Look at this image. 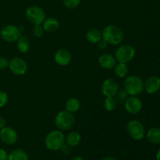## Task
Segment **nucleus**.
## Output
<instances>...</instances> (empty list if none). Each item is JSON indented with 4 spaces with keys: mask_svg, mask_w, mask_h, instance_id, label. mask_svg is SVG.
Listing matches in <instances>:
<instances>
[{
    "mask_svg": "<svg viewBox=\"0 0 160 160\" xmlns=\"http://www.w3.org/2000/svg\"><path fill=\"white\" fill-rule=\"evenodd\" d=\"M22 35V31L20 27L13 24H7L3 26L0 30V36L2 39L6 42H15Z\"/></svg>",
    "mask_w": 160,
    "mask_h": 160,
    "instance_id": "6",
    "label": "nucleus"
},
{
    "mask_svg": "<svg viewBox=\"0 0 160 160\" xmlns=\"http://www.w3.org/2000/svg\"><path fill=\"white\" fill-rule=\"evenodd\" d=\"M156 160H160V148L159 149V151L157 152V153H156Z\"/></svg>",
    "mask_w": 160,
    "mask_h": 160,
    "instance_id": "36",
    "label": "nucleus"
},
{
    "mask_svg": "<svg viewBox=\"0 0 160 160\" xmlns=\"http://www.w3.org/2000/svg\"><path fill=\"white\" fill-rule=\"evenodd\" d=\"M102 38V32L97 28H91L86 33V39L92 44H97Z\"/></svg>",
    "mask_w": 160,
    "mask_h": 160,
    "instance_id": "19",
    "label": "nucleus"
},
{
    "mask_svg": "<svg viewBox=\"0 0 160 160\" xmlns=\"http://www.w3.org/2000/svg\"><path fill=\"white\" fill-rule=\"evenodd\" d=\"M119 88V84L113 78H107L102 84V93L106 97H115Z\"/></svg>",
    "mask_w": 160,
    "mask_h": 160,
    "instance_id": "10",
    "label": "nucleus"
},
{
    "mask_svg": "<svg viewBox=\"0 0 160 160\" xmlns=\"http://www.w3.org/2000/svg\"><path fill=\"white\" fill-rule=\"evenodd\" d=\"M6 120L3 118V117L0 115V130L4 128V127H6Z\"/></svg>",
    "mask_w": 160,
    "mask_h": 160,
    "instance_id": "33",
    "label": "nucleus"
},
{
    "mask_svg": "<svg viewBox=\"0 0 160 160\" xmlns=\"http://www.w3.org/2000/svg\"><path fill=\"white\" fill-rule=\"evenodd\" d=\"M45 32L53 33L57 31L59 28V22L56 18L52 17L45 18L42 23Z\"/></svg>",
    "mask_w": 160,
    "mask_h": 160,
    "instance_id": "16",
    "label": "nucleus"
},
{
    "mask_svg": "<svg viewBox=\"0 0 160 160\" xmlns=\"http://www.w3.org/2000/svg\"><path fill=\"white\" fill-rule=\"evenodd\" d=\"M66 136L60 130H53L47 134L45 138V145L50 151L60 150L65 142Z\"/></svg>",
    "mask_w": 160,
    "mask_h": 160,
    "instance_id": "2",
    "label": "nucleus"
},
{
    "mask_svg": "<svg viewBox=\"0 0 160 160\" xmlns=\"http://www.w3.org/2000/svg\"><path fill=\"white\" fill-rule=\"evenodd\" d=\"M113 70L116 76L120 78H125L129 72V69L127 63H122V62H118L116 64Z\"/></svg>",
    "mask_w": 160,
    "mask_h": 160,
    "instance_id": "23",
    "label": "nucleus"
},
{
    "mask_svg": "<svg viewBox=\"0 0 160 160\" xmlns=\"http://www.w3.org/2000/svg\"><path fill=\"white\" fill-rule=\"evenodd\" d=\"M81 135L78 131H70L66 136L65 142L68 145L71 147H76L81 143Z\"/></svg>",
    "mask_w": 160,
    "mask_h": 160,
    "instance_id": "17",
    "label": "nucleus"
},
{
    "mask_svg": "<svg viewBox=\"0 0 160 160\" xmlns=\"http://www.w3.org/2000/svg\"><path fill=\"white\" fill-rule=\"evenodd\" d=\"M72 147L70 146V145H68L67 144H64L62 146V148H60L61 152H62V153L63 155H65V156H69V155L71 154L72 152Z\"/></svg>",
    "mask_w": 160,
    "mask_h": 160,
    "instance_id": "29",
    "label": "nucleus"
},
{
    "mask_svg": "<svg viewBox=\"0 0 160 160\" xmlns=\"http://www.w3.org/2000/svg\"><path fill=\"white\" fill-rule=\"evenodd\" d=\"M160 89V78L157 76H152L144 82V90L148 94H155Z\"/></svg>",
    "mask_w": 160,
    "mask_h": 160,
    "instance_id": "14",
    "label": "nucleus"
},
{
    "mask_svg": "<svg viewBox=\"0 0 160 160\" xmlns=\"http://www.w3.org/2000/svg\"><path fill=\"white\" fill-rule=\"evenodd\" d=\"M117 101L115 97H106L103 102V106L108 112H112L117 108Z\"/></svg>",
    "mask_w": 160,
    "mask_h": 160,
    "instance_id": "24",
    "label": "nucleus"
},
{
    "mask_svg": "<svg viewBox=\"0 0 160 160\" xmlns=\"http://www.w3.org/2000/svg\"><path fill=\"white\" fill-rule=\"evenodd\" d=\"M159 91H160V89H159Z\"/></svg>",
    "mask_w": 160,
    "mask_h": 160,
    "instance_id": "37",
    "label": "nucleus"
},
{
    "mask_svg": "<svg viewBox=\"0 0 160 160\" xmlns=\"http://www.w3.org/2000/svg\"><path fill=\"white\" fill-rule=\"evenodd\" d=\"M98 65L105 70H112L117 64L115 56L109 53H103L98 57Z\"/></svg>",
    "mask_w": 160,
    "mask_h": 160,
    "instance_id": "15",
    "label": "nucleus"
},
{
    "mask_svg": "<svg viewBox=\"0 0 160 160\" xmlns=\"http://www.w3.org/2000/svg\"><path fill=\"white\" fill-rule=\"evenodd\" d=\"M0 160H8L7 152L2 148H0Z\"/></svg>",
    "mask_w": 160,
    "mask_h": 160,
    "instance_id": "32",
    "label": "nucleus"
},
{
    "mask_svg": "<svg viewBox=\"0 0 160 160\" xmlns=\"http://www.w3.org/2000/svg\"><path fill=\"white\" fill-rule=\"evenodd\" d=\"M142 102L138 97L130 95L124 102V107L127 112L132 115H135L142 109Z\"/></svg>",
    "mask_w": 160,
    "mask_h": 160,
    "instance_id": "12",
    "label": "nucleus"
},
{
    "mask_svg": "<svg viewBox=\"0 0 160 160\" xmlns=\"http://www.w3.org/2000/svg\"><path fill=\"white\" fill-rule=\"evenodd\" d=\"M66 110L71 113H75L78 112L81 109V102L79 100L76 98H70L67 100L65 103Z\"/></svg>",
    "mask_w": 160,
    "mask_h": 160,
    "instance_id": "21",
    "label": "nucleus"
},
{
    "mask_svg": "<svg viewBox=\"0 0 160 160\" xmlns=\"http://www.w3.org/2000/svg\"><path fill=\"white\" fill-rule=\"evenodd\" d=\"M107 45H108L107 42H106V41H105L104 39H102V38L101 40H100L99 42L97 43V46H98V48H100L101 50L105 49V48L107 47Z\"/></svg>",
    "mask_w": 160,
    "mask_h": 160,
    "instance_id": "31",
    "label": "nucleus"
},
{
    "mask_svg": "<svg viewBox=\"0 0 160 160\" xmlns=\"http://www.w3.org/2000/svg\"><path fill=\"white\" fill-rule=\"evenodd\" d=\"M135 53V48L132 45L129 44H123L116 49L114 56L117 62L128 63L134 59Z\"/></svg>",
    "mask_w": 160,
    "mask_h": 160,
    "instance_id": "5",
    "label": "nucleus"
},
{
    "mask_svg": "<svg viewBox=\"0 0 160 160\" xmlns=\"http://www.w3.org/2000/svg\"><path fill=\"white\" fill-rule=\"evenodd\" d=\"M9 61L6 58L0 57V70H6L9 67Z\"/></svg>",
    "mask_w": 160,
    "mask_h": 160,
    "instance_id": "30",
    "label": "nucleus"
},
{
    "mask_svg": "<svg viewBox=\"0 0 160 160\" xmlns=\"http://www.w3.org/2000/svg\"><path fill=\"white\" fill-rule=\"evenodd\" d=\"M72 56L70 51L66 48H59L56 52L54 55V60L58 65L61 67H65L70 64L71 62Z\"/></svg>",
    "mask_w": 160,
    "mask_h": 160,
    "instance_id": "13",
    "label": "nucleus"
},
{
    "mask_svg": "<svg viewBox=\"0 0 160 160\" xmlns=\"http://www.w3.org/2000/svg\"><path fill=\"white\" fill-rule=\"evenodd\" d=\"M128 95H128V92H127L124 89L119 90L117 94L116 95V96H117V98H116V99H117V102L119 101L120 102H124L125 100L128 98Z\"/></svg>",
    "mask_w": 160,
    "mask_h": 160,
    "instance_id": "27",
    "label": "nucleus"
},
{
    "mask_svg": "<svg viewBox=\"0 0 160 160\" xmlns=\"http://www.w3.org/2000/svg\"><path fill=\"white\" fill-rule=\"evenodd\" d=\"M102 37L108 45H119L123 41V32L117 25L109 24L102 29Z\"/></svg>",
    "mask_w": 160,
    "mask_h": 160,
    "instance_id": "1",
    "label": "nucleus"
},
{
    "mask_svg": "<svg viewBox=\"0 0 160 160\" xmlns=\"http://www.w3.org/2000/svg\"><path fill=\"white\" fill-rule=\"evenodd\" d=\"M146 138L149 142L155 145L160 144V128H152L147 131Z\"/></svg>",
    "mask_w": 160,
    "mask_h": 160,
    "instance_id": "20",
    "label": "nucleus"
},
{
    "mask_svg": "<svg viewBox=\"0 0 160 160\" xmlns=\"http://www.w3.org/2000/svg\"><path fill=\"white\" fill-rule=\"evenodd\" d=\"M81 0H62L63 6L69 9H76L80 6Z\"/></svg>",
    "mask_w": 160,
    "mask_h": 160,
    "instance_id": "25",
    "label": "nucleus"
},
{
    "mask_svg": "<svg viewBox=\"0 0 160 160\" xmlns=\"http://www.w3.org/2000/svg\"><path fill=\"white\" fill-rule=\"evenodd\" d=\"M9 101V95L4 91H0V108H2L7 104Z\"/></svg>",
    "mask_w": 160,
    "mask_h": 160,
    "instance_id": "28",
    "label": "nucleus"
},
{
    "mask_svg": "<svg viewBox=\"0 0 160 160\" xmlns=\"http://www.w3.org/2000/svg\"><path fill=\"white\" fill-rule=\"evenodd\" d=\"M8 68L14 75L22 76L27 73L28 67L24 59L20 57H14L9 61Z\"/></svg>",
    "mask_w": 160,
    "mask_h": 160,
    "instance_id": "9",
    "label": "nucleus"
},
{
    "mask_svg": "<svg viewBox=\"0 0 160 160\" xmlns=\"http://www.w3.org/2000/svg\"><path fill=\"white\" fill-rule=\"evenodd\" d=\"M17 48L21 53L28 52L31 48V42L27 36L21 35L17 41Z\"/></svg>",
    "mask_w": 160,
    "mask_h": 160,
    "instance_id": "18",
    "label": "nucleus"
},
{
    "mask_svg": "<svg viewBox=\"0 0 160 160\" xmlns=\"http://www.w3.org/2000/svg\"><path fill=\"white\" fill-rule=\"evenodd\" d=\"M54 123L58 130L62 131H69L74 126L75 118L73 113L64 109L56 114Z\"/></svg>",
    "mask_w": 160,
    "mask_h": 160,
    "instance_id": "4",
    "label": "nucleus"
},
{
    "mask_svg": "<svg viewBox=\"0 0 160 160\" xmlns=\"http://www.w3.org/2000/svg\"><path fill=\"white\" fill-rule=\"evenodd\" d=\"M101 160H117V159H115L114 157H111V156H108V157H105L103 158Z\"/></svg>",
    "mask_w": 160,
    "mask_h": 160,
    "instance_id": "34",
    "label": "nucleus"
},
{
    "mask_svg": "<svg viewBox=\"0 0 160 160\" xmlns=\"http://www.w3.org/2000/svg\"><path fill=\"white\" fill-rule=\"evenodd\" d=\"M123 89L131 96H138L144 91V81L137 75H130L123 82Z\"/></svg>",
    "mask_w": 160,
    "mask_h": 160,
    "instance_id": "3",
    "label": "nucleus"
},
{
    "mask_svg": "<svg viewBox=\"0 0 160 160\" xmlns=\"http://www.w3.org/2000/svg\"><path fill=\"white\" fill-rule=\"evenodd\" d=\"M25 17L27 20L33 24H42L46 15L42 8L38 6H29L25 11Z\"/></svg>",
    "mask_w": 160,
    "mask_h": 160,
    "instance_id": "7",
    "label": "nucleus"
},
{
    "mask_svg": "<svg viewBox=\"0 0 160 160\" xmlns=\"http://www.w3.org/2000/svg\"><path fill=\"white\" fill-rule=\"evenodd\" d=\"M71 160H84V159H83V158L81 157V156H75V157H73Z\"/></svg>",
    "mask_w": 160,
    "mask_h": 160,
    "instance_id": "35",
    "label": "nucleus"
},
{
    "mask_svg": "<svg viewBox=\"0 0 160 160\" xmlns=\"http://www.w3.org/2000/svg\"><path fill=\"white\" fill-rule=\"evenodd\" d=\"M32 31H33V34H34V37L36 38L42 37L44 33L45 32L42 24H34Z\"/></svg>",
    "mask_w": 160,
    "mask_h": 160,
    "instance_id": "26",
    "label": "nucleus"
},
{
    "mask_svg": "<svg viewBox=\"0 0 160 160\" xmlns=\"http://www.w3.org/2000/svg\"><path fill=\"white\" fill-rule=\"evenodd\" d=\"M17 139L18 134L12 128L6 126L0 130V140L6 145H14L17 142Z\"/></svg>",
    "mask_w": 160,
    "mask_h": 160,
    "instance_id": "11",
    "label": "nucleus"
},
{
    "mask_svg": "<svg viewBox=\"0 0 160 160\" xmlns=\"http://www.w3.org/2000/svg\"><path fill=\"white\" fill-rule=\"evenodd\" d=\"M8 160H29L28 155L24 150L17 148L8 155Z\"/></svg>",
    "mask_w": 160,
    "mask_h": 160,
    "instance_id": "22",
    "label": "nucleus"
},
{
    "mask_svg": "<svg viewBox=\"0 0 160 160\" xmlns=\"http://www.w3.org/2000/svg\"><path fill=\"white\" fill-rule=\"evenodd\" d=\"M127 131L132 139L141 141L145 138V129L144 125L139 120H132L127 125Z\"/></svg>",
    "mask_w": 160,
    "mask_h": 160,
    "instance_id": "8",
    "label": "nucleus"
}]
</instances>
